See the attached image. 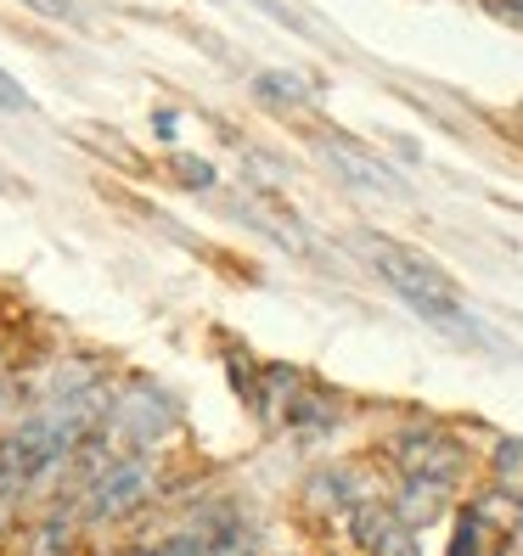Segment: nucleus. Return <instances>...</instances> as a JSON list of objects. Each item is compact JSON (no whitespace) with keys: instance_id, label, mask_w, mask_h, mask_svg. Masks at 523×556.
Listing matches in <instances>:
<instances>
[{"instance_id":"nucleus-7","label":"nucleus","mask_w":523,"mask_h":556,"mask_svg":"<svg viewBox=\"0 0 523 556\" xmlns=\"http://www.w3.org/2000/svg\"><path fill=\"white\" fill-rule=\"evenodd\" d=\"M333 152H338V169L361 175V180H372V186H400V180H395V169H377V163H366V152H361V147H333Z\"/></svg>"},{"instance_id":"nucleus-4","label":"nucleus","mask_w":523,"mask_h":556,"mask_svg":"<svg viewBox=\"0 0 523 556\" xmlns=\"http://www.w3.org/2000/svg\"><path fill=\"white\" fill-rule=\"evenodd\" d=\"M400 467H406V478H422V483L450 489L456 478L468 472V450L456 444L445 428H416V433L400 439Z\"/></svg>"},{"instance_id":"nucleus-12","label":"nucleus","mask_w":523,"mask_h":556,"mask_svg":"<svg viewBox=\"0 0 523 556\" xmlns=\"http://www.w3.org/2000/svg\"><path fill=\"white\" fill-rule=\"evenodd\" d=\"M119 556H147V551H119Z\"/></svg>"},{"instance_id":"nucleus-11","label":"nucleus","mask_w":523,"mask_h":556,"mask_svg":"<svg viewBox=\"0 0 523 556\" xmlns=\"http://www.w3.org/2000/svg\"><path fill=\"white\" fill-rule=\"evenodd\" d=\"M518 529H523V501H518Z\"/></svg>"},{"instance_id":"nucleus-3","label":"nucleus","mask_w":523,"mask_h":556,"mask_svg":"<svg viewBox=\"0 0 523 556\" xmlns=\"http://www.w3.org/2000/svg\"><path fill=\"white\" fill-rule=\"evenodd\" d=\"M102 428H108V439L124 444L129 455H147L163 433L175 428V405L163 400L152 382H129L119 400H108V421H102Z\"/></svg>"},{"instance_id":"nucleus-1","label":"nucleus","mask_w":523,"mask_h":556,"mask_svg":"<svg viewBox=\"0 0 523 556\" xmlns=\"http://www.w3.org/2000/svg\"><path fill=\"white\" fill-rule=\"evenodd\" d=\"M366 258H372V270L388 281V292H395L406 309H416L422 320L445 326V332H473V320L462 309V287H456L445 276V265H434L422 248L395 242V237H372Z\"/></svg>"},{"instance_id":"nucleus-5","label":"nucleus","mask_w":523,"mask_h":556,"mask_svg":"<svg viewBox=\"0 0 523 556\" xmlns=\"http://www.w3.org/2000/svg\"><path fill=\"white\" fill-rule=\"evenodd\" d=\"M17 556H79V511L28 517L17 534Z\"/></svg>"},{"instance_id":"nucleus-9","label":"nucleus","mask_w":523,"mask_h":556,"mask_svg":"<svg viewBox=\"0 0 523 556\" xmlns=\"http://www.w3.org/2000/svg\"><path fill=\"white\" fill-rule=\"evenodd\" d=\"M496 467L512 478V467H523V444H501V455H496Z\"/></svg>"},{"instance_id":"nucleus-6","label":"nucleus","mask_w":523,"mask_h":556,"mask_svg":"<svg viewBox=\"0 0 523 556\" xmlns=\"http://www.w3.org/2000/svg\"><path fill=\"white\" fill-rule=\"evenodd\" d=\"M445 506V489L439 483H422V478H406V489H400V522H406V529H416V522H428L434 511Z\"/></svg>"},{"instance_id":"nucleus-8","label":"nucleus","mask_w":523,"mask_h":556,"mask_svg":"<svg viewBox=\"0 0 523 556\" xmlns=\"http://www.w3.org/2000/svg\"><path fill=\"white\" fill-rule=\"evenodd\" d=\"M35 12H46V17H74V0H28Z\"/></svg>"},{"instance_id":"nucleus-2","label":"nucleus","mask_w":523,"mask_h":556,"mask_svg":"<svg viewBox=\"0 0 523 556\" xmlns=\"http://www.w3.org/2000/svg\"><path fill=\"white\" fill-rule=\"evenodd\" d=\"M152 483H158V478H152V462H147V455L119 450L113 462L74 495V511H79V522H119V517H136V511L152 501Z\"/></svg>"},{"instance_id":"nucleus-10","label":"nucleus","mask_w":523,"mask_h":556,"mask_svg":"<svg viewBox=\"0 0 523 556\" xmlns=\"http://www.w3.org/2000/svg\"><path fill=\"white\" fill-rule=\"evenodd\" d=\"M0 410H7V382H0Z\"/></svg>"}]
</instances>
